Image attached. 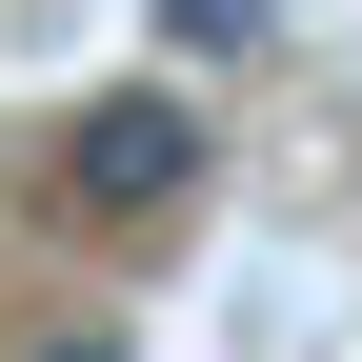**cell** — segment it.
Instances as JSON below:
<instances>
[{
  "label": "cell",
  "mask_w": 362,
  "mask_h": 362,
  "mask_svg": "<svg viewBox=\"0 0 362 362\" xmlns=\"http://www.w3.org/2000/svg\"><path fill=\"white\" fill-rule=\"evenodd\" d=\"M202 101H181V81H121V101H81L61 121V221H121V242H141V221H181L202 202Z\"/></svg>",
  "instance_id": "cell-1"
},
{
  "label": "cell",
  "mask_w": 362,
  "mask_h": 362,
  "mask_svg": "<svg viewBox=\"0 0 362 362\" xmlns=\"http://www.w3.org/2000/svg\"><path fill=\"white\" fill-rule=\"evenodd\" d=\"M40 362H141V342H101V322H61V342H40Z\"/></svg>",
  "instance_id": "cell-3"
},
{
  "label": "cell",
  "mask_w": 362,
  "mask_h": 362,
  "mask_svg": "<svg viewBox=\"0 0 362 362\" xmlns=\"http://www.w3.org/2000/svg\"><path fill=\"white\" fill-rule=\"evenodd\" d=\"M161 21L202 40V61H242V40H262V0H161Z\"/></svg>",
  "instance_id": "cell-2"
}]
</instances>
